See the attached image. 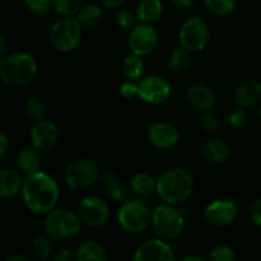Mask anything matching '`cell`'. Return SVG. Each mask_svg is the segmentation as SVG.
Returning <instances> with one entry per match:
<instances>
[{
  "instance_id": "cell-3",
  "label": "cell",
  "mask_w": 261,
  "mask_h": 261,
  "mask_svg": "<svg viewBox=\"0 0 261 261\" xmlns=\"http://www.w3.org/2000/svg\"><path fill=\"white\" fill-rule=\"evenodd\" d=\"M37 63L27 53H14L0 59V79L8 86H24L37 74Z\"/></svg>"
},
{
  "instance_id": "cell-47",
  "label": "cell",
  "mask_w": 261,
  "mask_h": 261,
  "mask_svg": "<svg viewBox=\"0 0 261 261\" xmlns=\"http://www.w3.org/2000/svg\"><path fill=\"white\" fill-rule=\"evenodd\" d=\"M259 115H260V120H261V106H260V110H259Z\"/></svg>"
},
{
  "instance_id": "cell-28",
  "label": "cell",
  "mask_w": 261,
  "mask_h": 261,
  "mask_svg": "<svg viewBox=\"0 0 261 261\" xmlns=\"http://www.w3.org/2000/svg\"><path fill=\"white\" fill-rule=\"evenodd\" d=\"M168 68L173 71H184L190 65V51L185 47H178L171 53L167 63Z\"/></svg>"
},
{
  "instance_id": "cell-29",
  "label": "cell",
  "mask_w": 261,
  "mask_h": 261,
  "mask_svg": "<svg viewBox=\"0 0 261 261\" xmlns=\"http://www.w3.org/2000/svg\"><path fill=\"white\" fill-rule=\"evenodd\" d=\"M54 240H51L47 234L40 236L35 239L32 244V252L38 260H47L50 259L51 255L54 254Z\"/></svg>"
},
{
  "instance_id": "cell-23",
  "label": "cell",
  "mask_w": 261,
  "mask_h": 261,
  "mask_svg": "<svg viewBox=\"0 0 261 261\" xmlns=\"http://www.w3.org/2000/svg\"><path fill=\"white\" fill-rule=\"evenodd\" d=\"M75 259L78 261H106L107 252L105 247L97 241H84L75 251Z\"/></svg>"
},
{
  "instance_id": "cell-17",
  "label": "cell",
  "mask_w": 261,
  "mask_h": 261,
  "mask_svg": "<svg viewBox=\"0 0 261 261\" xmlns=\"http://www.w3.org/2000/svg\"><path fill=\"white\" fill-rule=\"evenodd\" d=\"M186 101L194 110L200 112L209 111L216 105V94L205 84H193L186 91Z\"/></svg>"
},
{
  "instance_id": "cell-20",
  "label": "cell",
  "mask_w": 261,
  "mask_h": 261,
  "mask_svg": "<svg viewBox=\"0 0 261 261\" xmlns=\"http://www.w3.org/2000/svg\"><path fill=\"white\" fill-rule=\"evenodd\" d=\"M23 180L19 173L10 168L0 170V199H10L22 190Z\"/></svg>"
},
{
  "instance_id": "cell-2",
  "label": "cell",
  "mask_w": 261,
  "mask_h": 261,
  "mask_svg": "<svg viewBox=\"0 0 261 261\" xmlns=\"http://www.w3.org/2000/svg\"><path fill=\"white\" fill-rule=\"evenodd\" d=\"M155 191L166 204L180 205L193 194L194 177L185 168H170L158 177Z\"/></svg>"
},
{
  "instance_id": "cell-31",
  "label": "cell",
  "mask_w": 261,
  "mask_h": 261,
  "mask_svg": "<svg viewBox=\"0 0 261 261\" xmlns=\"http://www.w3.org/2000/svg\"><path fill=\"white\" fill-rule=\"evenodd\" d=\"M54 8L63 17H74L82 8V0H54Z\"/></svg>"
},
{
  "instance_id": "cell-43",
  "label": "cell",
  "mask_w": 261,
  "mask_h": 261,
  "mask_svg": "<svg viewBox=\"0 0 261 261\" xmlns=\"http://www.w3.org/2000/svg\"><path fill=\"white\" fill-rule=\"evenodd\" d=\"M124 2L125 0H101L102 5L106 8H109V9H111V8L120 7V5H121Z\"/></svg>"
},
{
  "instance_id": "cell-42",
  "label": "cell",
  "mask_w": 261,
  "mask_h": 261,
  "mask_svg": "<svg viewBox=\"0 0 261 261\" xmlns=\"http://www.w3.org/2000/svg\"><path fill=\"white\" fill-rule=\"evenodd\" d=\"M171 3L177 8L188 9V8H190L194 4V0H171Z\"/></svg>"
},
{
  "instance_id": "cell-10",
  "label": "cell",
  "mask_w": 261,
  "mask_h": 261,
  "mask_svg": "<svg viewBox=\"0 0 261 261\" xmlns=\"http://www.w3.org/2000/svg\"><path fill=\"white\" fill-rule=\"evenodd\" d=\"M172 93L171 84L160 75H149L138 83V97L150 105H161Z\"/></svg>"
},
{
  "instance_id": "cell-1",
  "label": "cell",
  "mask_w": 261,
  "mask_h": 261,
  "mask_svg": "<svg viewBox=\"0 0 261 261\" xmlns=\"http://www.w3.org/2000/svg\"><path fill=\"white\" fill-rule=\"evenodd\" d=\"M20 194L25 208L31 213L47 214L55 209L60 198V189L53 176L38 171L25 176Z\"/></svg>"
},
{
  "instance_id": "cell-38",
  "label": "cell",
  "mask_w": 261,
  "mask_h": 261,
  "mask_svg": "<svg viewBox=\"0 0 261 261\" xmlns=\"http://www.w3.org/2000/svg\"><path fill=\"white\" fill-rule=\"evenodd\" d=\"M120 94L124 98L132 99L134 97H138V83L134 81H127L124 82L120 87Z\"/></svg>"
},
{
  "instance_id": "cell-8",
  "label": "cell",
  "mask_w": 261,
  "mask_h": 261,
  "mask_svg": "<svg viewBox=\"0 0 261 261\" xmlns=\"http://www.w3.org/2000/svg\"><path fill=\"white\" fill-rule=\"evenodd\" d=\"M98 165L91 158H81L68 166L65 171V182L71 190H84L93 185L99 177Z\"/></svg>"
},
{
  "instance_id": "cell-22",
  "label": "cell",
  "mask_w": 261,
  "mask_h": 261,
  "mask_svg": "<svg viewBox=\"0 0 261 261\" xmlns=\"http://www.w3.org/2000/svg\"><path fill=\"white\" fill-rule=\"evenodd\" d=\"M163 14V4L161 0H140L137 8V17L142 23L152 24Z\"/></svg>"
},
{
  "instance_id": "cell-14",
  "label": "cell",
  "mask_w": 261,
  "mask_h": 261,
  "mask_svg": "<svg viewBox=\"0 0 261 261\" xmlns=\"http://www.w3.org/2000/svg\"><path fill=\"white\" fill-rule=\"evenodd\" d=\"M135 261H173L176 259L171 245L163 239H150L138 246L133 256Z\"/></svg>"
},
{
  "instance_id": "cell-6",
  "label": "cell",
  "mask_w": 261,
  "mask_h": 261,
  "mask_svg": "<svg viewBox=\"0 0 261 261\" xmlns=\"http://www.w3.org/2000/svg\"><path fill=\"white\" fill-rule=\"evenodd\" d=\"M82 40V24L76 18L65 17L56 20L50 31V41L60 53H70Z\"/></svg>"
},
{
  "instance_id": "cell-18",
  "label": "cell",
  "mask_w": 261,
  "mask_h": 261,
  "mask_svg": "<svg viewBox=\"0 0 261 261\" xmlns=\"http://www.w3.org/2000/svg\"><path fill=\"white\" fill-rule=\"evenodd\" d=\"M234 101L237 106L249 107L255 106L261 101V83L255 79H247L242 82L234 92Z\"/></svg>"
},
{
  "instance_id": "cell-41",
  "label": "cell",
  "mask_w": 261,
  "mask_h": 261,
  "mask_svg": "<svg viewBox=\"0 0 261 261\" xmlns=\"http://www.w3.org/2000/svg\"><path fill=\"white\" fill-rule=\"evenodd\" d=\"M9 145L10 143H9V139H8L7 134L0 132V160H2V158L8 153V150H9Z\"/></svg>"
},
{
  "instance_id": "cell-36",
  "label": "cell",
  "mask_w": 261,
  "mask_h": 261,
  "mask_svg": "<svg viewBox=\"0 0 261 261\" xmlns=\"http://www.w3.org/2000/svg\"><path fill=\"white\" fill-rule=\"evenodd\" d=\"M25 7L37 15L47 14L54 8V0H23Z\"/></svg>"
},
{
  "instance_id": "cell-30",
  "label": "cell",
  "mask_w": 261,
  "mask_h": 261,
  "mask_svg": "<svg viewBox=\"0 0 261 261\" xmlns=\"http://www.w3.org/2000/svg\"><path fill=\"white\" fill-rule=\"evenodd\" d=\"M206 9L216 15H228L236 9V0H204Z\"/></svg>"
},
{
  "instance_id": "cell-15",
  "label": "cell",
  "mask_w": 261,
  "mask_h": 261,
  "mask_svg": "<svg viewBox=\"0 0 261 261\" xmlns=\"http://www.w3.org/2000/svg\"><path fill=\"white\" fill-rule=\"evenodd\" d=\"M59 129L55 122L50 120L36 121L31 129V142L32 145L40 152H47L53 149L59 139Z\"/></svg>"
},
{
  "instance_id": "cell-24",
  "label": "cell",
  "mask_w": 261,
  "mask_h": 261,
  "mask_svg": "<svg viewBox=\"0 0 261 261\" xmlns=\"http://www.w3.org/2000/svg\"><path fill=\"white\" fill-rule=\"evenodd\" d=\"M103 180L107 189V193H109V195L111 196L115 201H121V203H124L125 200L129 199V190H127V186L125 185L124 181L120 180L114 172L109 171V172L105 173Z\"/></svg>"
},
{
  "instance_id": "cell-19",
  "label": "cell",
  "mask_w": 261,
  "mask_h": 261,
  "mask_svg": "<svg viewBox=\"0 0 261 261\" xmlns=\"http://www.w3.org/2000/svg\"><path fill=\"white\" fill-rule=\"evenodd\" d=\"M201 155L204 160L213 165H221L224 163L231 155V147L228 143L219 138L208 140L204 143L201 148Z\"/></svg>"
},
{
  "instance_id": "cell-35",
  "label": "cell",
  "mask_w": 261,
  "mask_h": 261,
  "mask_svg": "<svg viewBox=\"0 0 261 261\" xmlns=\"http://www.w3.org/2000/svg\"><path fill=\"white\" fill-rule=\"evenodd\" d=\"M247 120H249V115H247V111L245 107L237 106L236 109H233L229 112L228 122L234 129H241V127H244L247 124Z\"/></svg>"
},
{
  "instance_id": "cell-11",
  "label": "cell",
  "mask_w": 261,
  "mask_h": 261,
  "mask_svg": "<svg viewBox=\"0 0 261 261\" xmlns=\"http://www.w3.org/2000/svg\"><path fill=\"white\" fill-rule=\"evenodd\" d=\"M240 204L233 199H217L204 209V217L211 224L227 227L233 223L239 214Z\"/></svg>"
},
{
  "instance_id": "cell-25",
  "label": "cell",
  "mask_w": 261,
  "mask_h": 261,
  "mask_svg": "<svg viewBox=\"0 0 261 261\" xmlns=\"http://www.w3.org/2000/svg\"><path fill=\"white\" fill-rule=\"evenodd\" d=\"M122 73L129 81H139L144 74V61L142 56L135 54L126 56L122 61Z\"/></svg>"
},
{
  "instance_id": "cell-44",
  "label": "cell",
  "mask_w": 261,
  "mask_h": 261,
  "mask_svg": "<svg viewBox=\"0 0 261 261\" xmlns=\"http://www.w3.org/2000/svg\"><path fill=\"white\" fill-rule=\"evenodd\" d=\"M7 48H8V42L5 40V37L3 35H0V59H3L7 54Z\"/></svg>"
},
{
  "instance_id": "cell-26",
  "label": "cell",
  "mask_w": 261,
  "mask_h": 261,
  "mask_svg": "<svg viewBox=\"0 0 261 261\" xmlns=\"http://www.w3.org/2000/svg\"><path fill=\"white\" fill-rule=\"evenodd\" d=\"M155 185H157V180H154L153 176L145 172L137 173L130 182L132 190L140 196L150 195L155 190Z\"/></svg>"
},
{
  "instance_id": "cell-32",
  "label": "cell",
  "mask_w": 261,
  "mask_h": 261,
  "mask_svg": "<svg viewBox=\"0 0 261 261\" xmlns=\"http://www.w3.org/2000/svg\"><path fill=\"white\" fill-rule=\"evenodd\" d=\"M25 111L27 115L35 121H40V120L45 119L46 115V107L42 99L38 97H30L25 101Z\"/></svg>"
},
{
  "instance_id": "cell-12",
  "label": "cell",
  "mask_w": 261,
  "mask_h": 261,
  "mask_svg": "<svg viewBox=\"0 0 261 261\" xmlns=\"http://www.w3.org/2000/svg\"><path fill=\"white\" fill-rule=\"evenodd\" d=\"M82 222L89 227H102L110 219V206L98 196H87L78 206Z\"/></svg>"
},
{
  "instance_id": "cell-45",
  "label": "cell",
  "mask_w": 261,
  "mask_h": 261,
  "mask_svg": "<svg viewBox=\"0 0 261 261\" xmlns=\"http://www.w3.org/2000/svg\"><path fill=\"white\" fill-rule=\"evenodd\" d=\"M8 261H27V257H25L24 255L15 254V255H12V256L8 257Z\"/></svg>"
},
{
  "instance_id": "cell-48",
  "label": "cell",
  "mask_w": 261,
  "mask_h": 261,
  "mask_svg": "<svg viewBox=\"0 0 261 261\" xmlns=\"http://www.w3.org/2000/svg\"><path fill=\"white\" fill-rule=\"evenodd\" d=\"M260 244H261V239H260Z\"/></svg>"
},
{
  "instance_id": "cell-37",
  "label": "cell",
  "mask_w": 261,
  "mask_h": 261,
  "mask_svg": "<svg viewBox=\"0 0 261 261\" xmlns=\"http://www.w3.org/2000/svg\"><path fill=\"white\" fill-rule=\"evenodd\" d=\"M200 125L206 133H214L217 132V129L219 127V119L218 115L214 114L212 110L209 111H205L201 116L200 120Z\"/></svg>"
},
{
  "instance_id": "cell-21",
  "label": "cell",
  "mask_w": 261,
  "mask_h": 261,
  "mask_svg": "<svg viewBox=\"0 0 261 261\" xmlns=\"http://www.w3.org/2000/svg\"><path fill=\"white\" fill-rule=\"evenodd\" d=\"M17 165L23 173L32 175V173L41 171V155L40 150L33 148H23L17 155Z\"/></svg>"
},
{
  "instance_id": "cell-33",
  "label": "cell",
  "mask_w": 261,
  "mask_h": 261,
  "mask_svg": "<svg viewBox=\"0 0 261 261\" xmlns=\"http://www.w3.org/2000/svg\"><path fill=\"white\" fill-rule=\"evenodd\" d=\"M208 259L212 261H233L236 259V255L229 246L218 245L211 250Z\"/></svg>"
},
{
  "instance_id": "cell-7",
  "label": "cell",
  "mask_w": 261,
  "mask_h": 261,
  "mask_svg": "<svg viewBox=\"0 0 261 261\" xmlns=\"http://www.w3.org/2000/svg\"><path fill=\"white\" fill-rule=\"evenodd\" d=\"M117 219L122 228L130 233H140L150 226L152 212L140 200H125L119 209Z\"/></svg>"
},
{
  "instance_id": "cell-13",
  "label": "cell",
  "mask_w": 261,
  "mask_h": 261,
  "mask_svg": "<svg viewBox=\"0 0 261 261\" xmlns=\"http://www.w3.org/2000/svg\"><path fill=\"white\" fill-rule=\"evenodd\" d=\"M158 45V33L147 23L138 24L130 31L127 37V46L135 55L145 56L152 54Z\"/></svg>"
},
{
  "instance_id": "cell-27",
  "label": "cell",
  "mask_w": 261,
  "mask_h": 261,
  "mask_svg": "<svg viewBox=\"0 0 261 261\" xmlns=\"http://www.w3.org/2000/svg\"><path fill=\"white\" fill-rule=\"evenodd\" d=\"M76 19L81 23L82 27L92 28L96 27L102 19V10L96 4H87L81 8L76 14Z\"/></svg>"
},
{
  "instance_id": "cell-5",
  "label": "cell",
  "mask_w": 261,
  "mask_h": 261,
  "mask_svg": "<svg viewBox=\"0 0 261 261\" xmlns=\"http://www.w3.org/2000/svg\"><path fill=\"white\" fill-rule=\"evenodd\" d=\"M150 226L160 239L173 241L182 234L185 228V217L176 205L165 203L152 212Z\"/></svg>"
},
{
  "instance_id": "cell-16",
  "label": "cell",
  "mask_w": 261,
  "mask_h": 261,
  "mask_svg": "<svg viewBox=\"0 0 261 261\" xmlns=\"http://www.w3.org/2000/svg\"><path fill=\"white\" fill-rule=\"evenodd\" d=\"M148 140L158 149H171L180 140V134L173 125L168 122H155L148 129Z\"/></svg>"
},
{
  "instance_id": "cell-34",
  "label": "cell",
  "mask_w": 261,
  "mask_h": 261,
  "mask_svg": "<svg viewBox=\"0 0 261 261\" xmlns=\"http://www.w3.org/2000/svg\"><path fill=\"white\" fill-rule=\"evenodd\" d=\"M137 15L130 10H120L116 15V24L122 31H132L137 25Z\"/></svg>"
},
{
  "instance_id": "cell-46",
  "label": "cell",
  "mask_w": 261,
  "mask_h": 261,
  "mask_svg": "<svg viewBox=\"0 0 261 261\" xmlns=\"http://www.w3.org/2000/svg\"><path fill=\"white\" fill-rule=\"evenodd\" d=\"M182 260H185V261H193V260L203 261L204 259H203V257H200V256H193V255H190V256H185Z\"/></svg>"
},
{
  "instance_id": "cell-39",
  "label": "cell",
  "mask_w": 261,
  "mask_h": 261,
  "mask_svg": "<svg viewBox=\"0 0 261 261\" xmlns=\"http://www.w3.org/2000/svg\"><path fill=\"white\" fill-rule=\"evenodd\" d=\"M250 214H251V219L254 221V223L261 227V198L255 200V203L252 204Z\"/></svg>"
},
{
  "instance_id": "cell-4",
  "label": "cell",
  "mask_w": 261,
  "mask_h": 261,
  "mask_svg": "<svg viewBox=\"0 0 261 261\" xmlns=\"http://www.w3.org/2000/svg\"><path fill=\"white\" fill-rule=\"evenodd\" d=\"M82 219L70 209L55 208L48 212L43 222V231L54 241L75 237L82 229Z\"/></svg>"
},
{
  "instance_id": "cell-40",
  "label": "cell",
  "mask_w": 261,
  "mask_h": 261,
  "mask_svg": "<svg viewBox=\"0 0 261 261\" xmlns=\"http://www.w3.org/2000/svg\"><path fill=\"white\" fill-rule=\"evenodd\" d=\"M55 261H71L75 259V254L70 249H61L54 256Z\"/></svg>"
},
{
  "instance_id": "cell-9",
  "label": "cell",
  "mask_w": 261,
  "mask_h": 261,
  "mask_svg": "<svg viewBox=\"0 0 261 261\" xmlns=\"http://www.w3.org/2000/svg\"><path fill=\"white\" fill-rule=\"evenodd\" d=\"M178 40L181 46L190 53L203 51L211 40L208 23L200 17H193L185 20L178 32Z\"/></svg>"
}]
</instances>
